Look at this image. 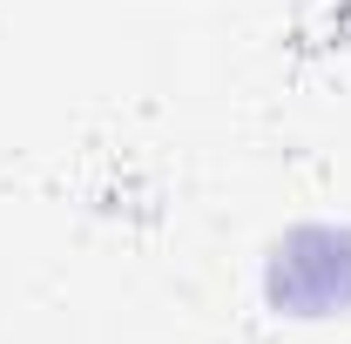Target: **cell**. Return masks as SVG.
Returning <instances> with one entry per match:
<instances>
[{"label":"cell","instance_id":"obj_1","mask_svg":"<svg viewBox=\"0 0 351 344\" xmlns=\"http://www.w3.org/2000/svg\"><path fill=\"white\" fill-rule=\"evenodd\" d=\"M263 291L291 317H338V310H351V230H338V223L291 230L270 250Z\"/></svg>","mask_w":351,"mask_h":344}]
</instances>
